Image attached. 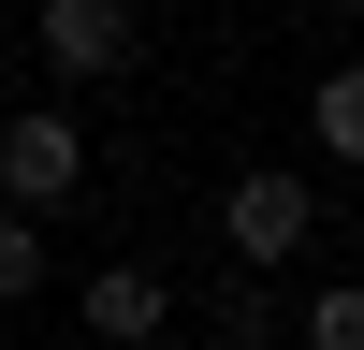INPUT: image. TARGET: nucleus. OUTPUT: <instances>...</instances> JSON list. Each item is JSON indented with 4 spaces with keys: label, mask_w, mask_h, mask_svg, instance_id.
I'll return each instance as SVG.
<instances>
[{
    "label": "nucleus",
    "mask_w": 364,
    "mask_h": 350,
    "mask_svg": "<svg viewBox=\"0 0 364 350\" xmlns=\"http://www.w3.org/2000/svg\"><path fill=\"white\" fill-rule=\"evenodd\" d=\"M321 233H336V204H321L306 175H277V161H262V175H233V190H219V248L248 262V277H277V262H306Z\"/></svg>",
    "instance_id": "obj_1"
},
{
    "label": "nucleus",
    "mask_w": 364,
    "mask_h": 350,
    "mask_svg": "<svg viewBox=\"0 0 364 350\" xmlns=\"http://www.w3.org/2000/svg\"><path fill=\"white\" fill-rule=\"evenodd\" d=\"M87 190V132L58 102H29V117H0V204L15 219H58V204Z\"/></svg>",
    "instance_id": "obj_2"
},
{
    "label": "nucleus",
    "mask_w": 364,
    "mask_h": 350,
    "mask_svg": "<svg viewBox=\"0 0 364 350\" xmlns=\"http://www.w3.org/2000/svg\"><path fill=\"white\" fill-rule=\"evenodd\" d=\"M132 44H146V15H132V0H44V73L102 88V73H132Z\"/></svg>",
    "instance_id": "obj_3"
},
{
    "label": "nucleus",
    "mask_w": 364,
    "mask_h": 350,
    "mask_svg": "<svg viewBox=\"0 0 364 350\" xmlns=\"http://www.w3.org/2000/svg\"><path fill=\"white\" fill-rule=\"evenodd\" d=\"M73 307H87V336H102V350H161V321H175V292L146 277V262H102V277H87Z\"/></svg>",
    "instance_id": "obj_4"
},
{
    "label": "nucleus",
    "mask_w": 364,
    "mask_h": 350,
    "mask_svg": "<svg viewBox=\"0 0 364 350\" xmlns=\"http://www.w3.org/2000/svg\"><path fill=\"white\" fill-rule=\"evenodd\" d=\"M306 132H321V161H364V73H350V58L306 88Z\"/></svg>",
    "instance_id": "obj_5"
},
{
    "label": "nucleus",
    "mask_w": 364,
    "mask_h": 350,
    "mask_svg": "<svg viewBox=\"0 0 364 350\" xmlns=\"http://www.w3.org/2000/svg\"><path fill=\"white\" fill-rule=\"evenodd\" d=\"M291 336H306V350H364V277H321Z\"/></svg>",
    "instance_id": "obj_6"
},
{
    "label": "nucleus",
    "mask_w": 364,
    "mask_h": 350,
    "mask_svg": "<svg viewBox=\"0 0 364 350\" xmlns=\"http://www.w3.org/2000/svg\"><path fill=\"white\" fill-rule=\"evenodd\" d=\"M29 292H44V219L0 204V307H29Z\"/></svg>",
    "instance_id": "obj_7"
}]
</instances>
